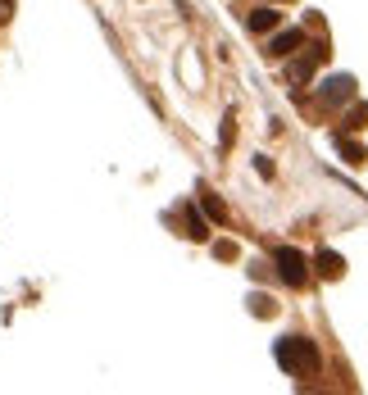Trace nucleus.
<instances>
[{"instance_id":"f257e3e1","label":"nucleus","mask_w":368,"mask_h":395,"mask_svg":"<svg viewBox=\"0 0 368 395\" xmlns=\"http://www.w3.org/2000/svg\"><path fill=\"white\" fill-rule=\"evenodd\" d=\"M277 368L282 373H291V377H305V373H314L318 368V345L310 337H287V341H277Z\"/></svg>"},{"instance_id":"f03ea898","label":"nucleus","mask_w":368,"mask_h":395,"mask_svg":"<svg viewBox=\"0 0 368 395\" xmlns=\"http://www.w3.org/2000/svg\"><path fill=\"white\" fill-rule=\"evenodd\" d=\"M273 268H277V277L287 282V287H305V282H310V259H305L296 245H277Z\"/></svg>"},{"instance_id":"7ed1b4c3","label":"nucleus","mask_w":368,"mask_h":395,"mask_svg":"<svg viewBox=\"0 0 368 395\" xmlns=\"http://www.w3.org/2000/svg\"><path fill=\"white\" fill-rule=\"evenodd\" d=\"M305 46V28H273V41H268V59H287V55H296Z\"/></svg>"},{"instance_id":"20e7f679","label":"nucleus","mask_w":368,"mask_h":395,"mask_svg":"<svg viewBox=\"0 0 368 395\" xmlns=\"http://www.w3.org/2000/svg\"><path fill=\"white\" fill-rule=\"evenodd\" d=\"M350 96H354V78L350 73H337V78H327L323 86H318V101L323 105H346Z\"/></svg>"},{"instance_id":"39448f33","label":"nucleus","mask_w":368,"mask_h":395,"mask_svg":"<svg viewBox=\"0 0 368 395\" xmlns=\"http://www.w3.org/2000/svg\"><path fill=\"white\" fill-rule=\"evenodd\" d=\"M314 268H318V277L337 282L341 273H346V259H341L337 250H318V255H314Z\"/></svg>"},{"instance_id":"423d86ee","label":"nucleus","mask_w":368,"mask_h":395,"mask_svg":"<svg viewBox=\"0 0 368 395\" xmlns=\"http://www.w3.org/2000/svg\"><path fill=\"white\" fill-rule=\"evenodd\" d=\"M277 23H282V14L273 5H264V9H255V14H250V32H273Z\"/></svg>"},{"instance_id":"0eeeda50","label":"nucleus","mask_w":368,"mask_h":395,"mask_svg":"<svg viewBox=\"0 0 368 395\" xmlns=\"http://www.w3.org/2000/svg\"><path fill=\"white\" fill-rule=\"evenodd\" d=\"M337 150H341V159H346V164H364V159H368V155H364V145H359V141H350L346 132L337 137Z\"/></svg>"},{"instance_id":"6e6552de","label":"nucleus","mask_w":368,"mask_h":395,"mask_svg":"<svg viewBox=\"0 0 368 395\" xmlns=\"http://www.w3.org/2000/svg\"><path fill=\"white\" fill-rule=\"evenodd\" d=\"M200 205H205V214H210L214 223H228V209H223V200H218L214 191H200Z\"/></svg>"},{"instance_id":"1a4fd4ad","label":"nucleus","mask_w":368,"mask_h":395,"mask_svg":"<svg viewBox=\"0 0 368 395\" xmlns=\"http://www.w3.org/2000/svg\"><path fill=\"white\" fill-rule=\"evenodd\" d=\"M182 227H187L191 241H205V237H210V227L200 223V214H195V209H187V214H182Z\"/></svg>"},{"instance_id":"9d476101","label":"nucleus","mask_w":368,"mask_h":395,"mask_svg":"<svg viewBox=\"0 0 368 395\" xmlns=\"http://www.w3.org/2000/svg\"><path fill=\"white\" fill-rule=\"evenodd\" d=\"M346 128H354V132H359V128H368V105H364V101H359V105H354L350 114H346Z\"/></svg>"},{"instance_id":"9b49d317","label":"nucleus","mask_w":368,"mask_h":395,"mask_svg":"<svg viewBox=\"0 0 368 395\" xmlns=\"http://www.w3.org/2000/svg\"><path fill=\"white\" fill-rule=\"evenodd\" d=\"M214 255H218V259H237V241H218Z\"/></svg>"},{"instance_id":"f8f14e48","label":"nucleus","mask_w":368,"mask_h":395,"mask_svg":"<svg viewBox=\"0 0 368 395\" xmlns=\"http://www.w3.org/2000/svg\"><path fill=\"white\" fill-rule=\"evenodd\" d=\"M14 19V0H0V23H9Z\"/></svg>"}]
</instances>
